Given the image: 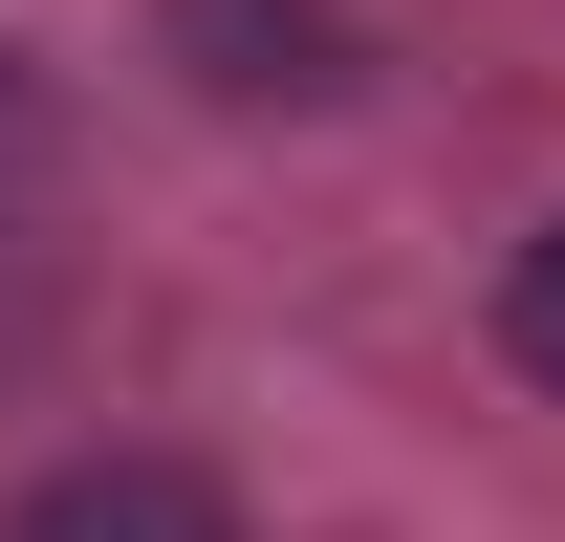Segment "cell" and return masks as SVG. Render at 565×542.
I'll return each mask as SVG.
<instances>
[{
	"mask_svg": "<svg viewBox=\"0 0 565 542\" xmlns=\"http://www.w3.org/2000/svg\"><path fill=\"white\" fill-rule=\"evenodd\" d=\"M22 131H44V87H22V66H0V152H22Z\"/></svg>",
	"mask_w": 565,
	"mask_h": 542,
	"instance_id": "3957f363",
	"label": "cell"
},
{
	"mask_svg": "<svg viewBox=\"0 0 565 542\" xmlns=\"http://www.w3.org/2000/svg\"><path fill=\"white\" fill-rule=\"evenodd\" d=\"M0 542H239V499H217L196 456H66Z\"/></svg>",
	"mask_w": 565,
	"mask_h": 542,
	"instance_id": "6da1fadb",
	"label": "cell"
},
{
	"mask_svg": "<svg viewBox=\"0 0 565 542\" xmlns=\"http://www.w3.org/2000/svg\"><path fill=\"white\" fill-rule=\"evenodd\" d=\"M500 347H522V369H544V391H565V217H544V239H522V282H500Z\"/></svg>",
	"mask_w": 565,
	"mask_h": 542,
	"instance_id": "7a4b0ae2",
	"label": "cell"
}]
</instances>
